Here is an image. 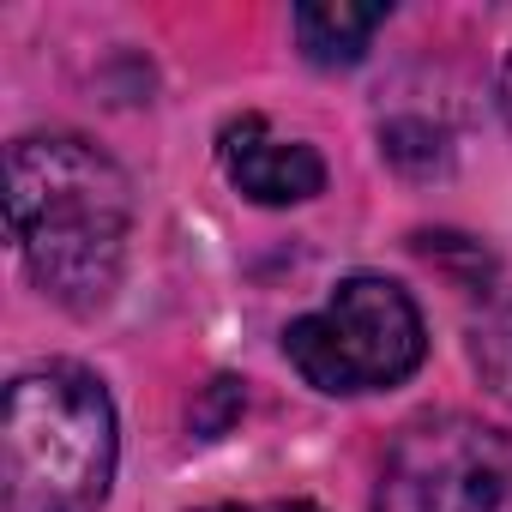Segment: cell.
Masks as SVG:
<instances>
[{"label":"cell","instance_id":"cell-9","mask_svg":"<svg viewBox=\"0 0 512 512\" xmlns=\"http://www.w3.org/2000/svg\"><path fill=\"white\" fill-rule=\"evenodd\" d=\"M500 109H506V121H512V55H506V67H500Z\"/></svg>","mask_w":512,"mask_h":512},{"label":"cell","instance_id":"cell-4","mask_svg":"<svg viewBox=\"0 0 512 512\" xmlns=\"http://www.w3.org/2000/svg\"><path fill=\"white\" fill-rule=\"evenodd\" d=\"M374 512H512V434L422 416L386 452Z\"/></svg>","mask_w":512,"mask_h":512},{"label":"cell","instance_id":"cell-6","mask_svg":"<svg viewBox=\"0 0 512 512\" xmlns=\"http://www.w3.org/2000/svg\"><path fill=\"white\" fill-rule=\"evenodd\" d=\"M380 25H386V7H350V0H308V7H296V43L314 67H356Z\"/></svg>","mask_w":512,"mask_h":512},{"label":"cell","instance_id":"cell-3","mask_svg":"<svg viewBox=\"0 0 512 512\" xmlns=\"http://www.w3.org/2000/svg\"><path fill=\"white\" fill-rule=\"evenodd\" d=\"M284 356L314 392L356 398V392L404 386L428 356V332L404 284L362 272V278H344L320 314L284 332Z\"/></svg>","mask_w":512,"mask_h":512},{"label":"cell","instance_id":"cell-2","mask_svg":"<svg viewBox=\"0 0 512 512\" xmlns=\"http://www.w3.org/2000/svg\"><path fill=\"white\" fill-rule=\"evenodd\" d=\"M7 512H103L121 434L97 374L73 362L31 368L7 386Z\"/></svg>","mask_w":512,"mask_h":512},{"label":"cell","instance_id":"cell-1","mask_svg":"<svg viewBox=\"0 0 512 512\" xmlns=\"http://www.w3.org/2000/svg\"><path fill=\"white\" fill-rule=\"evenodd\" d=\"M7 223L43 296L91 314L121 284L133 187L79 133H31L7 151Z\"/></svg>","mask_w":512,"mask_h":512},{"label":"cell","instance_id":"cell-5","mask_svg":"<svg viewBox=\"0 0 512 512\" xmlns=\"http://www.w3.org/2000/svg\"><path fill=\"white\" fill-rule=\"evenodd\" d=\"M223 169L253 205H302L326 187V163L302 139H278L260 115L223 127Z\"/></svg>","mask_w":512,"mask_h":512},{"label":"cell","instance_id":"cell-7","mask_svg":"<svg viewBox=\"0 0 512 512\" xmlns=\"http://www.w3.org/2000/svg\"><path fill=\"white\" fill-rule=\"evenodd\" d=\"M470 362L494 398L512 404V290L488 296L482 314L470 320Z\"/></svg>","mask_w":512,"mask_h":512},{"label":"cell","instance_id":"cell-8","mask_svg":"<svg viewBox=\"0 0 512 512\" xmlns=\"http://www.w3.org/2000/svg\"><path fill=\"white\" fill-rule=\"evenodd\" d=\"M205 512H320L308 500H272V506H205Z\"/></svg>","mask_w":512,"mask_h":512}]
</instances>
